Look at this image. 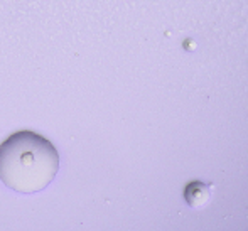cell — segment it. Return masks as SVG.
Instances as JSON below:
<instances>
[{"mask_svg": "<svg viewBox=\"0 0 248 231\" xmlns=\"http://www.w3.org/2000/svg\"><path fill=\"white\" fill-rule=\"evenodd\" d=\"M58 170V150L36 132H16L0 145V181L12 191L20 194L43 191Z\"/></svg>", "mask_w": 248, "mask_h": 231, "instance_id": "cell-1", "label": "cell"}]
</instances>
